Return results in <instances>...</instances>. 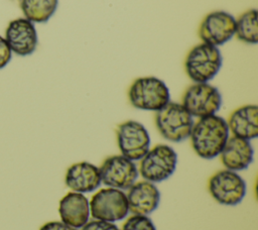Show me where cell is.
Listing matches in <instances>:
<instances>
[{
  "label": "cell",
  "mask_w": 258,
  "mask_h": 230,
  "mask_svg": "<svg viewBox=\"0 0 258 230\" xmlns=\"http://www.w3.org/2000/svg\"><path fill=\"white\" fill-rule=\"evenodd\" d=\"M155 126L160 135L171 142H180L189 137L194 119L181 103L168 102L155 113Z\"/></svg>",
  "instance_id": "277c9868"
},
{
  "label": "cell",
  "mask_w": 258,
  "mask_h": 230,
  "mask_svg": "<svg viewBox=\"0 0 258 230\" xmlns=\"http://www.w3.org/2000/svg\"><path fill=\"white\" fill-rule=\"evenodd\" d=\"M128 100L136 109L156 112L170 101V93L162 80L152 76L140 77L130 85Z\"/></svg>",
  "instance_id": "3957f363"
},
{
  "label": "cell",
  "mask_w": 258,
  "mask_h": 230,
  "mask_svg": "<svg viewBox=\"0 0 258 230\" xmlns=\"http://www.w3.org/2000/svg\"><path fill=\"white\" fill-rule=\"evenodd\" d=\"M176 164L175 150L167 144H156L139 160L138 172L145 181L161 183L174 172Z\"/></svg>",
  "instance_id": "5b68a950"
},
{
  "label": "cell",
  "mask_w": 258,
  "mask_h": 230,
  "mask_svg": "<svg viewBox=\"0 0 258 230\" xmlns=\"http://www.w3.org/2000/svg\"><path fill=\"white\" fill-rule=\"evenodd\" d=\"M64 183L72 192L82 194L94 192L102 184L99 167L88 161L73 163L67 169Z\"/></svg>",
  "instance_id": "5bb4252c"
},
{
  "label": "cell",
  "mask_w": 258,
  "mask_h": 230,
  "mask_svg": "<svg viewBox=\"0 0 258 230\" xmlns=\"http://www.w3.org/2000/svg\"><path fill=\"white\" fill-rule=\"evenodd\" d=\"M181 105L197 118L216 114L222 105L220 91L209 83H194L184 91Z\"/></svg>",
  "instance_id": "52a82bcc"
},
{
  "label": "cell",
  "mask_w": 258,
  "mask_h": 230,
  "mask_svg": "<svg viewBox=\"0 0 258 230\" xmlns=\"http://www.w3.org/2000/svg\"><path fill=\"white\" fill-rule=\"evenodd\" d=\"M235 36L245 43L258 42V12L255 8L248 9L235 18Z\"/></svg>",
  "instance_id": "d6986e66"
},
{
  "label": "cell",
  "mask_w": 258,
  "mask_h": 230,
  "mask_svg": "<svg viewBox=\"0 0 258 230\" xmlns=\"http://www.w3.org/2000/svg\"><path fill=\"white\" fill-rule=\"evenodd\" d=\"M101 183L109 188L128 190L139 176L138 167L133 160L122 154L110 155L99 167Z\"/></svg>",
  "instance_id": "30bf717a"
},
{
  "label": "cell",
  "mask_w": 258,
  "mask_h": 230,
  "mask_svg": "<svg viewBox=\"0 0 258 230\" xmlns=\"http://www.w3.org/2000/svg\"><path fill=\"white\" fill-rule=\"evenodd\" d=\"M121 230H156V228L148 216L132 215L124 222Z\"/></svg>",
  "instance_id": "ffe728a7"
},
{
  "label": "cell",
  "mask_w": 258,
  "mask_h": 230,
  "mask_svg": "<svg viewBox=\"0 0 258 230\" xmlns=\"http://www.w3.org/2000/svg\"><path fill=\"white\" fill-rule=\"evenodd\" d=\"M129 212L133 215L151 214L159 205L160 193L155 184L148 181L135 182L126 194Z\"/></svg>",
  "instance_id": "4fadbf2b"
},
{
  "label": "cell",
  "mask_w": 258,
  "mask_h": 230,
  "mask_svg": "<svg viewBox=\"0 0 258 230\" xmlns=\"http://www.w3.org/2000/svg\"><path fill=\"white\" fill-rule=\"evenodd\" d=\"M212 198L224 206H236L246 195V183L237 171L222 169L215 172L208 183Z\"/></svg>",
  "instance_id": "ba28073f"
},
{
  "label": "cell",
  "mask_w": 258,
  "mask_h": 230,
  "mask_svg": "<svg viewBox=\"0 0 258 230\" xmlns=\"http://www.w3.org/2000/svg\"><path fill=\"white\" fill-rule=\"evenodd\" d=\"M227 124L233 136L251 140L258 136V107L253 104L235 109L229 116Z\"/></svg>",
  "instance_id": "e0dca14e"
},
{
  "label": "cell",
  "mask_w": 258,
  "mask_h": 230,
  "mask_svg": "<svg viewBox=\"0 0 258 230\" xmlns=\"http://www.w3.org/2000/svg\"><path fill=\"white\" fill-rule=\"evenodd\" d=\"M229 134L227 121L223 117L214 114L198 118L189 134L191 147L202 158H215L224 148Z\"/></svg>",
  "instance_id": "6da1fadb"
},
{
  "label": "cell",
  "mask_w": 258,
  "mask_h": 230,
  "mask_svg": "<svg viewBox=\"0 0 258 230\" xmlns=\"http://www.w3.org/2000/svg\"><path fill=\"white\" fill-rule=\"evenodd\" d=\"M58 213L61 222L76 229L82 228L91 216L88 198L77 192H69L59 201Z\"/></svg>",
  "instance_id": "9a60e30c"
},
{
  "label": "cell",
  "mask_w": 258,
  "mask_h": 230,
  "mask_svg": "<svg viewBox=\"0 0 258 230\" xmlns=\"http://www.w3.org/2000/svg\"><path fill=\"white\" fill-rule=\"evenodd\" d=\"M219 155L225 168L239 171L246 169L252 163L254 150L250 140L231 136Z\"/></svg>",
  "instance_id": "2e32d148"
},
{
  "label": "cell",
  "mask_w": 258,
  "mask_h": 230,
  "mask_svg": "<svg viewBox=\"0 0 258 230\" xmlns=\"http://www.w3.org/2000/svg\"><path fill=\"white\" fill-rule=\"evenodd\" d=\"M12 51L4 37L0 35V69H3L11 60Z\"/></svg>",
  "instance_id": "7402d4cb"
},
{
  "label": "cell",
  "mask_w": 258,
  "mask_h": 230,
  "mask_svg": "<svg viewBox=\"0 0 258 230\" xmlns=\"http://www.w3.org/2000/svg\"><path fill=\"white\" fill-rule=\"evenodd\" d=\"M222 63V53L217 46L201 42L185 55L184 71L194 83H209L219 73Z\"/></svg>",
  "instance_id": "7a4b0ae2"
},
{
  "label": "cell",
  "mask_w": 258,
  "mask_h": 230,
  "mask_svg": "<svg viewBox=\"0 0 258 230\" xmlns=\"http://www.w3.org/2000/svg\"><path fill=\"white\" fill-rule=\"evenodd\" d=\"M39 230H78L74 227L67 225L61 221H49L44 223Z\"/></svg>",
  "instance_id": "603a6c76"
},
{
  "label": "cell",
  "mask_w": 258,
  "mask_h": 230,
  "mask_svg": "<svg viewBox=\"0 0 258 230\" xmlns=\"http://www.w3.org/2000/svg\"><path fill=\"white\" fill-rule=\"evenodd\" d=\"M82 230H120L114 223L102 220H89L82 228Z\"/></svg>",
  "instance_id": "44dd1931"
},
{
  "label": "cell",
  "mask_w": 258,
  "mask_h": 230,
  "mask_svg": "<svg viewBox=\"0 0 258 230\" xmlns=\"http://www.w3.org/2000/svg\"><path fill=\"white\" fill-rule=\"evenodd\" d=\"M58 0H21L20 7L24 18L32 23H44L55 12Z\"/></svg>",
  "instance_id": "ac0fdd59"
},
{
  "label": "cell",
  "mask_w": 258,
  "mask_h": 230,
  "mask_svg": "<svg viewBox=\"0 0 258 230\" xmlns=\"http://www.w3.org/2000/svg\"><path fill=\"white\" fill-rule=\"evenodd\" d=\"M198 34L202 42L218 47L235 36V18L223 10L210 12L202 19Z\"/></svg>",
  "instance_id": "8fae6325"
},
{
  "label": "cell",
  "mask_w": 258,
  "mask_h": 230,
  "mask_svg": "<svg viewBox=\"0 0 258 230\" xmlns=\"http://www.w3.org/2000/svg\"><path fill=\"white\" fill-rule=\"evenodd\" d=\"M5 40L11 51L17 55L31 54L37 46V32L34 24L26 18L10 21L5 30Z\"/></svg>",
  "instance_id": "7c38bea8"
},
{
  "label": "cell",
  "mask_w": 258,
  "mask_h": 230,
  "mask_svg": "<svg viewBox=\"0 0 258 230\" xmlns=\"http://www.w3.org/2000/svg\"><path fill=\"white\" fill-rule=\"evenodd\" d=\"M117 144L121 154L130 160H140L150 148V136L145 126L135 120H127L116 128Z\"/></svg>",
  "instance_id": "9c48e42d"
},
{
  "label": "cell",
  "mask_w": 258,
  "mask_h": 230,
  "mask_svg": "<svg viewBox=\"0 0 258 230\" xmlns=\"http://www.w3.org/2000/svg\"><path fill=\"white\" fill-rule=\"evenodd\" d=\"M89 204L91 216L97 220L113 223L123 220L129 213L126 194L114 188L100 189L92 196Z\"/></svg>",
  "instance_id": "8992f818"
}]
</instances>
